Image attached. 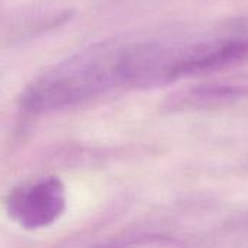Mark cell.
<instances>
[{
    "mask_svg": "<svg viewBox=\"0 0 248 248\" xmlns=\"http://www.w3.org/2000/svg\"><path fill=\"white\" fill-rule=\"evenodd\" d=\"M119 44H96L68 57L33 80L20 103L31 112H48L90 100L116 87Z\"/></svg>",
    "mask_w": 248,
    "mask_h": 248,
    "instance_id": "1",
    "label": "cell"
},
{
    "mask_svg": "<svg viewBox=\"0 0 248 248\" xmlns=\"http://www.w3.org/2000/svg\"><path fill=\"white\" fill-rule=\"evenodd\" d=\"M64 206V186L57 179H44L16 189L7 199L10 217L28 230L51 225L62 214Z\"/></svg>",
    "mask_w": 248,
    "mask_h": 248,
    "instance_id": "2",
    "label": "cell"
},
{
    "mask_svg": "<svg viewBox=\"0 0 248 248\" xmlns=\"http://www.w3.org/2000/svg\"><path fill=\"white\" fill-rule=\"evenodd\" d=\"M243 93L244 90L240 87L211 84V86H201V87L190 90V97L199 103H206V102H221V100L237 99Z\"/></svg>",
    "mask_w": 248,
    "mask_h": 248,
    "instance_id": "3",
    "label": "cell"
}]
</instances>
